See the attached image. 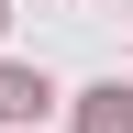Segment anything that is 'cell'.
I'll return each mask as SVG.
<instances>
[{"mask_svg":"<svg viewBox=\"0 0 133 133\" xmlns=\"http://www.w3.org/2000/svg\"><path fill=\"white\" fill-rule=\"evenodd\" d=\"M44 66H0V122H33V111H44Z\"/></svg>","mask_w":133,"mask_h":133,"instance_id":"6da1fadb","label":"cell"},{"mask_svg":"<svg viewBox=\"0 0 133 133\" xmlns=\"http://www.w3.org/2000/svg\"><path fill=\"white\" fill-rule=\"evenodd\" d=\"M78 133H133V89H122V78L78 100Z\"/></svg>","mask_w":133,"mask_h":133,"instance_id":"7a4b0ae2","label":"cell"}]
</instances>
